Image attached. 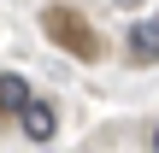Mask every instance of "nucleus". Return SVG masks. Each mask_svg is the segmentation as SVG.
Listing matches in <instances>:
<instances>
[{
	"label": "nucleus",
	"instance_id": "nucleus-1",
	"mask_svg": "<svg viewBox=\"0 0 159 153\" xmlns=\"http://www.w3.org/2000/svg\"><path fill=\"white\" fill-rule=\"evenodd\" d=\"M41 29H47L71 59H100V53H106V41L94 35V24H89L77 6H47V12H41Z\"/></svg>",
	"mask_w": 159,
	"mask_h": 153
},
{
	"label": "nucleus",
	"instance_id": "nucleus-2",
	"mask_svg": "<svg viewBox=\"0 0 159 153\" xmlns=\"http://www.w3.org/2000/svg\"><path fill=\"white\" fill-rule=\"evenodd\" d=\"M124 59H130V65H159V18H136V24H130Z\"/></svg>",
	"mask_w": 159,
	"mask_h": 153
},
{
	"label": "nucleus",
	"instance_id": "nucleus-3",
	"mask_svg": "<svg viewBox=\"0 0 159 153\" xmlns=\"http://www.w3.org/2000/svg\"><path fill=\"white\" fill-rule=\"evenodd\" d=\"M18 130H24V136L41 147V142H53V136H59V112H53L47 100H30V106L18 112Z\"/></svg>",
	"mask_w": 159,
	"mask_h": 153
},
{
	"label": "nucleus",
	"instance_id": "nucleus-4",
	"mask_svg": "<svg viewBox=\"0 0 159 153\" xmlns=\"http://www.w3.org/2000/svg\"><path fill=\"white\" fill-rule=\"evenodd\" d=\"M30 100H35V94H30V83H24L18 71H0V112H12V118H18Z\"/></svg>",
	"mask_w": 159,
	"mask_h": 153
},
{
	"label": "nucleus",
	"instance_id": "nucleus-5",
	"mask_svg": "<svg viewBox=\"0 0 159 153\" xmlns=\"http://www.w3.org/2000/svg\"><path fill=\"white\" fill-rule=\"evenodd\" d=\"M148 147H153V153H159V124H153V136H148Z\"/></svg>",
	"mask_w": 159,
	"mask_h": 153
},
{
	"label": "nucleus",
	"instance_id": "nucleus-6",
	"mask_svg": "<svg viewBox=\"0 0 159 153\" xmlns=\"http://www.w3.org/2000/svg\"><path fill=\"white\" fill-rule=\"evenodd\" d=\"M118 6H124V12H136V6H142V0H118Z\"/></svg>",
	"mask_w": 159,
	"mask_h": 153
}]
</instances>
